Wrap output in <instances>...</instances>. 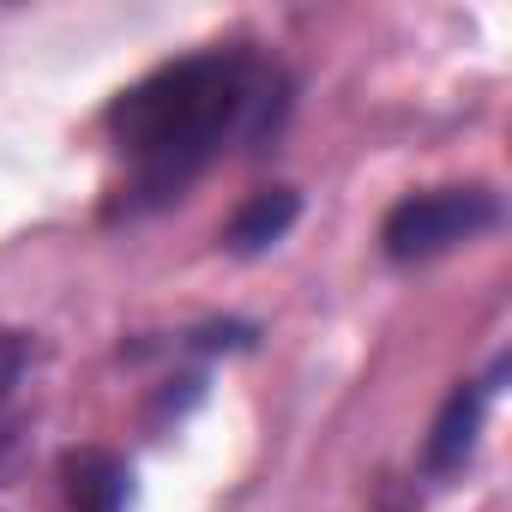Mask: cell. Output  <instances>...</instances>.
I'll use <instances>...</instances> for the list:
<instances>
[{"instance_id": "obj_1", "label": "cell", "mask_w": 512, "mask_h": 512, "mask_svg": "<svg viewBox=\"0 0 512 512\" xmlns=\"http://www.w3.org/2000/svg\"><path fill=\"white\" fill-rule=\"evenodd\" d=\"M290 115V73L247 43L193 49L127 85L103 127L121 157L115 217H145L181 199L229 145H260Z\"/></svg>"}, {"instance_id": "obj_2", "label": "cell", "mask_w": 512, "mask_h": 512, "mask_svg": "<svg viewBox=\"0 0 512 512\" xmlns=\"http://www.w3.org/2000/svg\"><path fill=\"white\" fill-rule=\"evenodd\" d=\"M500 223V193L482 187V181H464V187H422V193H404L386 223H380V253L392 266H422V260H440V253L488 235Z\"/></svg>"}, {"instance_id": "obj_3", "label": "cell", "mask_w": 512, "mask_h": 512, "mask_svg": "<svg viewBox=\"0 0 512 512\" xmlns=\"http://www.w3.org/2000/svg\"><path fill=\"white\" fill-rule=\"evenodd\" d=\"M500 374H506V362H494L482 380H464V386L446 392V404H440V416H434V428H428V446H422V470H428V476H452V470H464V458L476 452V434H482L488 398L500 392Z\"/></svg>"}, {"instance_id": "obj_4", "label": "cell", "mask_w": 512, "mask_h": 512, "mask_svg": "<svg viewBox=\"0 0 512 512\" xmlns=\"http://www.w3.org/2000/svg\"><path fill=\"white\" fill-rule=\"evenodd\" d=\"M127 464L109 452V446H73L61 452V494H67V512H127Z\"/></svg>"}, {"instance_id": "obj_5", "label": "cell", "mask_w": 512, "mask_h": 512, "mask_svg": "<svg viewBox=\"0 0 512 512\" xmlns=\"http://www.w3.org/2000/svg\"><path fill=\"white\" fill-rule=\"evenodd\" d=\"M302 217V193L296 187H260V193H247L235 205V217L223 223V247L241 253V260H253V253H266L278 247Z\"/></svg>"}, {"instance_id": "obj_6", "label": "cell", "mask_w": 512, "mask_h": 512, "mask_svg": "<svg viewBox=\"0 0 512 512\" xmlns=\"http://www.w3.org/2000/svg\"><path fill=\"white\" fill-rule=\"evenodd\" d=\"M25 362H31V338H25V332H13V326H0V404H7V392L19 386Z\"/></svg>"}, {"instance_id": "obj_7", "label": "cell", "mask_w": 512, "mask_h": 512, "mask_svg": "<svg viewBox=\"0 0 512 512\" xmlns=\"http://www.w3.org/2000/svg\"><path fill=\"white\" fill-rule=\"evenodd\" d=\"M13 440H19V416H13L7 404H0V464L13 458Z\"/></svg>"}]
</instances>
